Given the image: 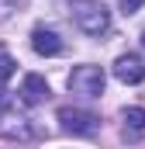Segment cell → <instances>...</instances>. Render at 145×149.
Here are the masks:
<instances>
[{
	"label": "cell",
	"mask_w": 145,
	"mask_h": 149,
	"mask_svg": "<svg viewBox=\"0 0 145 149\" xmlns=\"http://www.w3.org/2000/svg\"><path fill=\"white\" fill-rule=\"evenodd\" d=\"M10 104H14L10 90H3V87H0V114H7V111H10Z\"/></svg>",
	"instance_id": "30bf717a"
},
{
	"label": "cell",
	"mask_w": 145,
	"mask_h": 149,
	"mask_svg": "<svg viewBox=\"0 0 145 149\" xmlns=\"http://www.w3.org/2000/svg\"><path fill=\"white\" fill-rule=\"evenodd\" d=\"M21 101H24L28 108H35V104H41V101H48V83H45V76L28 73L24 80H21Z\"/></svg>",
	"instance_id": "5b68a950"
},
{
	"label": "cell",
	"mask_w": 145,
	"mask_h": 149,
	"mask_svg": "<svg viewBox=\"0 0 145 149\" xmlns=\"http://www.w3.org/2000/svg\"><path fill=\"white\" fill-rule=\"evenodd\" d=\"M31 49L38 56H59L62 52V38L55 31H48V28H35L31 31Z\"/></svg>",
	"instance_id": "8992f818"
},
{
	"label": "cell",
	"mask_w": 145,
	"mask_h": 149,
	"mask_svg": "<svg viewBox=\"0 0 145 149\" xmlns=\"http://www.w3.org/2000/svg\"><path fill=\"white\" fill-rule=\"evenodd\" d=\"M59 121L66 132H76V135H90L97 128V114L93 111H83V108H59Z\"/></svg>",
	"instance_id": "3957f363"
},
{
	"label": "cell",
	"mask_w": 145,
	"mask_h": 149,
	"mask_svg": "<svg viewBox=\"0 0 145 149\" xmlns=\"http://www.w3.org/2000/svg\"><path fill=\"white\" fill-rule=\"evenodd\" d=\"M142 45H145V31H142Z\"/></svg>",
	"instance_id": "8fae6325"
},
{
	"label": "cell",
	"mask_w": 145,
	"mask_h": 149,
	"mask_svg": "<svg viewBox=\"0 0 145 149\" xmlns=\"http://www.w3.org/2000/svg\"><path fill=\"white\" fill-rule=\"evenodd\" d=\"M104 70L100 66H90V63H83V66H72L69 73V90L72 94H79V97H100L104 94Z\"/></svg>",
	"instance_id": "7a4b0ae2"
},
{
	"label": "cell",
	"mask_w": 145,
	"mask_h": 149,
	"mask_svg": "<svg viewBox=\"0 0 145 149\" xmlns=\"http://www.w3.org/2000/svg\"><path fill=\"white\" fill-rule=\"evenodd\" d=\"M14 66H17V63H14L7 52H0V80H10V76H14Z\"/></svg>",
	"instance_id": "ba28073f"
},
{
	"label": "cell",
	"mask_w": 145,
	"mask_h": 149,
	"mask_svg": "<svg viewBox=\"0 0 145 149\" xmlns=\"http://www.w3.org/2000/svg\"><path fill=\"white\" fill-rule=\"evenodd\" d=\"M124 121L131 125V128H145V108H124Z\"/></svg>",
	"instance_id": "52a82bcc"
},
{
	"label": "cell",
	"mask_w": 145,
	"mask_h": 149,
	"mask_svg": "<svg viewBox=\"0 0 145 149\" xmlns=\"http://www.w3.org/2000/svg\"><path fill=\"white\" fill-rule=\"evenodd\" d=\"M69 17L86 35H104L110 28V10L104 7V0H69Z\"/></svg>",
	"instance_id": "6da1fadb"
},
{
	"label": "cell",
	"mask_w": 145,
	"mask_h": 149,
	"mask_svg": "<svg viewBox=\"0 0 145 149\" xmlns=\"http://www.w3.org/2000/svg\"><path fill=\"white\" fill-rule=\"evenodd\" d=\"M117 3H121V10H124V14H135V10H142L145 0H117Z\"/></svg>",
	"instance_id": "9c48e42d"
},
{
	"label": "cell",
	"mask_w": 145,
	"mask_h": 149,
	"mask_svg": "<svg viewBox=\"0 0 145 149\" xmlns=\"http://www.w3.org/2000/svg\"><path fill=\"white\" fill-rule=\"evenodd\" d=\"M114 76H117L121 83H142L145 80V63L135 56V52L117 56V59H114Z\"/></svg>",
	"instance_id": "277c9868"
}]
</instances>
